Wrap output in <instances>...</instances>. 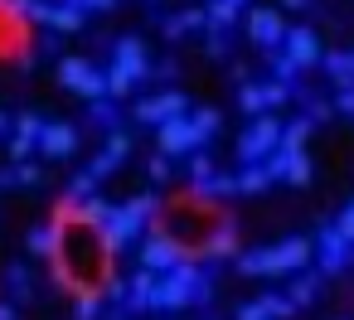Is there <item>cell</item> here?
Here are the masks:
<instances>
[{"label": "cell", "instance_id": "obj_37", "mask_svg": "<svg viewBox=\"0 0 354 320\" xmlns=\"http://www.w3.org/2000/svg\"><path fill=\"white\" fill-rule=\"evenodd\" d=\"M238 320H272V315H267L262 301H248V305H238Z\"/></svg>", "mask_w": 354, "mask_h": 320}, {"label": "cell", "instance_id": "obj_28", "mask_svg": "<svg viewBox=\"0 0 354 320\" xmlns=\"http://www.w3.org/2000/svg\"><path fill=\"white\" fill-rule=\"evenodd\" d=\"M262 305H267L272 320H291V315H296V301H291V296H262Z\"/></svg>", "mask_w": 354, "mask_h": 320}, {"label": "cell", "instance_id": "obj_45", "mask_svg": "<svg viewBox=\"0 0 354 320\" xmlns=\"http://www.w3.org/2000/svg\"><path fill=\"white\" fill-rule=\"evenodd\" d=\"M0 320H15V310H10L6 301H0Z\"/></svg>", "mask_w": 354, "mask_h": 320}, {"label": "cell", "instance_id": "obj_25", "mask_svg": "<svg viewBox=\"0 0 354 320\" xmlns=\"http://www.w3.org/2000/svg\"><path fill=\"white\" fill-rule=\"evenodd\" d=\"M189 175L199 180L194 189H204V185L214 180V156H204V151H194V156H189Z\"/></svg>", "mask_w": 354, "mask_h": 320}, {"label": "cell", "instance_id": "obj_16", "mask_svg": "<svg viewBox=\"0 0 354 320\" xmlns=\"http://www.w3.org/2000/svg\"><path fill=\"white\" fill-rule=\"evenodd\" d=\"M156 276H160V272H146V267H141V272L131 276V296H127V305H131V310H151V291H156Z\"/></svg>", "mask_w": 354, "mask_h": 320}, {"label": "cell", "instance_id": "obj_7", "mask_svg": "<svg viewBox=\"0 0 354 320\" xmlns=\"http://www.w3.org/2000/svg\"><path fill=\"white\" fill-rule=\"evenodd\" d=\"M180 262H189V247L180 238H170L165 228H151V238L141 243V267L146 272H170Z\"/></svg>", "mask_w": 354, "mask_h": 320}, {"label": "cell", "instance_id": "obj_9", "mask_svg": "<svg viewBox=\"0 0 354 320\" xmlns=\"http://www.w3.org/2000/svg\"><path fill=\"white\" fill-rule=\"evenodd\" d=\"M286 25H281V15L272 10V6H257L252 15H248V39L262 49V54H272V49H286Z\"/></svg>", "mask_w": 354, "mask_h": 320}, {"label": "cell", "instance_id": "obj_40", "mask_svg": "<svg viewBox=\"0 0 354 320\" xmlns=\"http://www.w3.org/2000/svg\"><path fill=\"white\" fill-rule=\"evenodd\" d=\"M335 107H339L344 117H354V88H339V97H335Z\"/></svg>", "mask_w": 354, "mask_h": 320}, {"label": "cell", "instance_id": "obj_42", "mask_svg": "<svg viewBox=\"0 0 354 320\" xmlns=\"http://www.w3.org/2000/svg\"><path fill=\"white\" fill-rule=\"evenodd\" d=\"M83 10H117V0H78Z\"/></svg>", "mask_w": 354, "mask_h": 320}, {"label": "cell", "instance_id": "obj_33", "mask_svg": "<svg viewBox=\"0 0 354 320\" xmlns=\"http://www.w3.org/2000/svg\"><path fill=\"white\" fill-rule=\"evenodd\" d=\"M15 180H20V185H30V189H35V185H44V170H39V165H30V160H25V165H15Z\"/></svg>", "mask_w": 354, "mask_h": 320}, {"label": "cell", "instance_id": "obj_34", "mask_svg": "<svg viewBox=\"0 0 354 320\" xmlns=\"http://www.w3.org/2000/svg\"><path fill=\"white\" fill-rule=\"evenodd\" d=\"M30 151H35V141H30V136H15V141H10V160H15V165H25V160H30Z\"/></svg>", "mask_w": 354, "mask_h": 320}, {"label": "cell", "instance_id": "obj_3", "mask_svg": "<svg viewBox=\"0 0 354 320\" xmlns=\"http://www.w3.org/2000/svg\"><path fill=\"white\" fill-rule=\"evenodd\" d=\"M141 78H151V59H146V44H141L136 35H127V39H117V49H112L107 93H112V97H127Z\"/></svg>", "mask_w": 354, "mask_h": 320}, {"label": "cell", "instance_id": "obj_30", "mask_svg": "<svg viewBox=\"0 0 354 320\" xmlns=\"http://www.w3.org/2000/svg\"><path fill=\"white\" fill-rule=\"evenodd\" d=\"M315 291H320V286H315L310 276H296V281H291V301H296V305H310Z\"/></svg>", "mask_w": 354, "mask_h": 320}, {"label": "cell", "instance_id": "obj_44", "mask_svg": "<svg viewBox=\"0 0 354 320\" xmlns=\"http://www.w3.org/2000/svg\"><path fill=\"white\" fill-rule=\"evenodd\" d=\"M281 6H286V10H306V0H281Z\"/></svg>", "mask_w": 354, "mask_h": 320}, {"label": "cell", "instance_id": "obj_20", "mask_svg": "<svg viewBox=\"0 0 354 320\" xmlns=\"http://www.w3.org/2000/svg\"><path fill=\"white\" fill-rule=\"evenodd\" d=\"M325 73L339 83V88H354V54H325Z\"/></svg>", "mask_w": 354, "mask_h": 320}, {"label": "cell", "instance_id": "obj_35", "mask_svg": "<svg viewBox=\"0 0 354 320\" xmlns=\"http://www.w3.org/2000/svg\"><path fill=\"white\" fill-rule=\"evenodd\" d=\"M291 97V83H267V107H281Z\"/></svg>", "mask_w": 354, "mask_h": 320}, {"label": "cell", "instance_id": "obj_19", "mask_svg": "<svg viewBox=\"0 0 354 320\" xmlns=\"http://www.w3.org/2000/svg\"><path fill=\"white\" fill-rule=\"evenodd\" d=\"M272 180H277V175H272L267 165H243V175H238V194H262Z\"/></svg>", "mask_w": 354, "mask_h": 320}, {"label": "cell", "instance_id": "obj_41", "mask_svg": "<svg viewBox=\"0 0 354 320\" xmlns=\"http://www.w3.org/2000/svg\"><path fill=\"white\" fill-rule=\"evenodd\" d=\"M335 223H339V233H344V238H349V243H354V204H349V209H344V214H339V218H335Z\"/></svg>", "mask_w": 354, "mask_h": 320}, {"label": "cell", "instance_id": "obj_10", "mask_svg": "<svg viewBox=\"0 0 354 320\" xmlns=\"http://www.w3.org/2000/svg\"><path fill=\"white\" fill-rule=\"evenodd\" d=\"M131 117H136V122H146V126H165V122H175V117H189V97H185V93L141 97V102L131 107Z\"/></svg>", "mask_w": 354, "mask_h": 320}, {"label": "cell", "instance_id": "obj_24", "mask_svg": "<svg viewBox=\"0 0 354 320\" xmlns=\"http://www.w3.org/2000/svg\"><path fill=\"white\" fill-rule=\"evenodd\" d=\"M93 189H97V175H93V170H78V175L68 180V199H78V204L93 199Z\"/></svg>", "mask_w": 354, "mask_h": 320}, {"label": "cell", "instance_id": "obj_18", "mask_svg": "<svg viewBox=\"0 0 354 320\" xmlns=\"http://www.w3.org/2000/svg\"><path fill=\"white\" fill-rule=\"evenodd\" d=\"M233 252H238V233H233V218H228V223H218V228H214V238H209L204 257H233Z\"/></svg>", "mask_w": 354, "mask_h": 320}, {"label": "cell", "instance_id": "obj_15", "mask_svg": "<svg viewBox=\"0 0 354 320\" xmlns=\"http://www.w3.org/2000/svg\"><path fill=\"white\" fill-rule=\"evenodd\" d=\"M25 247H30L35 257H54V252H59V223L49 218V223H39V228H30V238H25Z\"/></svg>", "mask_w": 354, "mask_h": 320}, {"label": "cell", "instance_id": "obj_13", "mask_svg": "<svg viewBox=\"0 0 354 320\" xmlns=\"http://www.w3.org/2000/svg\"><path fill=\"white\" fill-rule=\"evenodd\" d=\"M39 151H44V160H68V156L78 151L73 122H49V131L39 136Z\"/></svg>", "mask_w": 354, "mask_h": 320}, {"label": "cell", "instance_id": "obj_8", "mask_svg": "<svg viewBox=\"0 0 354 320\" xmlns=\"http://www.w3.org/2000/svg\"><path fill=\"white\" fill-rule=\"evenodd\" d=\"M156 146H160V156H185V160H189V156L204 146V136H199L194 117H175V122L156 126Z\"/></svg>", "mask_w": 354, "mask_h": 320}, {"label": "cell", "instance_id": "obj_47", "mask_svg": "<svg viewBox=\"0 0 354 320\" xmlns=\"http://www.w3.org/2000/svg\"><path fill=\"white\" fill-rule=\"evenodd\" d=\"M233 6H248V0H233Z\"/></svg>", "mask_w": 354, "mask_h": 320}, {"label": "cell", "instance_id": "obj_38", "mask_svg": "<svg viewBox=\"0 0 354 320\" xmlns=\"http://www.w3.org/2000/svg\"><path fill=\"white\" fill-rule=\"evenodd\" d=\"M117 165H122V160H112V156H107V151H102V156H97V160H93V165H88V170H93V175H97V180H102V175H112V170H117Z\"/></svg>", "mask_w": 354, "mask_h": 320}, {"label": "cell", "instance_id": "obj_6", "mask_svg": "<svg viewBox=\"0 0 354 320\" xmlns=\"http://www.w3.org/2000/svg\"><path fill=\"white\" fill-rule=\"evenodd\" d=\"M59 83H64L68 93H78L83 102H102V97H112V93H107V73L93 68L88 59H59Z\"/></svg>", "mask_w": 354, "mask_h": 320}, {"label": "cell", "instance_id": "obj_17", "mask_svg": "<svg viewBox=\"0 0 354 320\" xmlns=\"http://www.w3.org/2000/svg\"><path fill=\"white\" fill-rule=\"evenodd\" d=\"M238 107H243L248 117H267V112H272V107H267V83H243Z\"/></svg>", "mask_w": 354, "mask_h": 320}, {"label": "cell", "instance_id": "obj_21", "mask_svg": "<svg viewBox=\"0 0 354 320\" xmlns=\"http://www.w3.org/2000/svg\"><path fill=\"white\" fill-rule=\"evenodd\" d=\"M112 209H117V204H107V199H97V194H93V199H83V204H78V218H83V223H93V228H102V223L112 218Z\"/></svg>", "mask_w": 354, "mask_h": 320}, {"label": "cell", "instance_id": "obj_46", "mask_svg": "<svg viewBox=\"0 0 354 320\" xmlns=\"http://www.w3.org/2000/svg\"><path fill=\"white\" fill-rule=\"evenodd\" d=\"M6 126H10V117H6V112H0V136H6Z\"/></svg>", "mask_w": 354, "mask_h": 320}, {"label": "cell", "instance_id": "obj_4", "mask_svg": "<svg viewBox=\"0 0 354 320\" xmlns=\"http://www.w3.org/2000/svg\"><path fill=\"white\" fill-rule=\"evenodd\" d=\"M281 136H286V126L267 112V117H252V126L238 136V160L243 165H267V156H277L281 151Z\"/></svg>", "mask_w": 354, "mask_h": 320}, {"label": "cell", "instance_id": "obj_32", "mask_svg": "<svg viewBox=\"0 0 354 320\" xmlns=\"http://www.w3.org/2000/svg\"><path fill=\"white\" fill-rule=\"evenodd\" d=\"M97 301H102V291H83L78 296V320H97Z\"/></svg>", "mask_w": 354, "mask_h": 320}, {"label": "cell", "instance_id": "obj_36", "mask_svg": "<svg viewBox=\"0 0 354 320\" xmlns=\"http://www.w3.org/2000/svg\"><path fill=\"white\" fill-rule=\"evenodd\" d=\"M146 175H151L156 185H160V180H170V156H156V160L146 165Z\"/></svg>", "mask_w": 354, "mask_h": 320}, {"label": "cell", "instance_id": "obj_5", "mask_svg": "<svg viewBox=\"0 0 354 320\" xmlns=\"http://www.w3.org/2000/svg\"><path fill=\"white\" fill-rule=\"evenodd\" d=\"M10 10L20 20H39L59 35H78L83 30V6L78 0H68V6H54V0H10Z\"/></svg>", "mask_w": 354, "mask_h": 320}, {"label": "cell", "instance_id": "obj_26", "mask_svg": "<svg viewBox=\"0 0 354 320\" xmlns=\"http://www.w3.org/2000/svg\"><path fill=\"white\" fill-rule=\"evenodd\" d=\"M209 20H214V30H228V25L238 20V6H233V0H214V6H209Z\"/></svg>", "mask_w": 354, "mask_h": 320}, {"label": "cell", "instance_id": "obj_2", "mask_svg": "<svg viewBox=\"0 0 354 320\" xmlns=\"http://www.w3.org/2000/svg\"><path fill=\"white\" fill-rule=\"evenodd\" d=\"M146 218H160V199H156V194H136V199H127V204H117V209H112V218L102 223V238H107L112 257H117V252H127V247H131V238H141Z\"/></svg>", "mask_w": 354, "mask_h": 320}, {"label": "cell", "instance_id": "obj_12", "mask_svg": "<svg viewBox=\"0 0 354 320\" xmlns=\"http://www.w3.org/2000/svg\"><path fill=\"white\" fill-rule=\"evenodd\" d=\"M267 170L277 175V180H286V185H310V160H306V151H277V156H267Z\"/></svg>", "mask_w": 354, "mask_h": 320}, {"label": "cell", "instance_id": "obj_39", "mask_svg": "<svg viewBox=\"0 0 354 320\" xmlns=\"http://www.w3.org/2000/svg\"><path fill=\"white\" fill-rule=\"evenodd\" d=\"M93 117H97L102 126H112V122H117V112H112V102H107V97H102V102H93Z\"/></svg>", "mask_w": 354, "mask_h": 320}, {"label": "cell", "instance_id": "obj_14", "mask_svg": "<svg viewBox=\"0 0 354 320\" xmlns=\"http://www.w3.org/2000/svg\"><path fill=\"white\" fill-rule=\"evenodd\" d=\"M286 54L296 59V68H310V64H325V49H320V39H315V30H291L286 35Z\"/></svg>", "mask_w": 354, "mask_h": 320}, {"label": "cell", "instance_id": "obj_29", "mask_svg": "<svg viewBox=\"0 0 354 320\" xmlns=\"http://www.w3.org/2000/svg\"><path fill=\"white\" fill-rule=\"evenodd\" d=\"M189 117H194V126H199V136H204V141H209V136L218 131V122H223L214 107H199V112H189Z\"/></svg>", "mask_w": 354, "mask_h": 320}, {"label": "cell", "instance_id": "obj_23", "mask_svg": "<svg viewBox=\"0 0 354 320\" xmlns=\"http://www.w3.org/2000/svg\"><path fill=\"white\" fill-rule=\"evenodd\" d=\"M44 131H49V122H44V117H35V112H20V117H15V136H30V141H39Z\"/></svg>", "mask_w": 354, "mask_h": 320}, {"label": "cell", "instance_id": "obj_31", "mask_svg": "<svg viewBox=\"0 0 354 320\" xmlns=\"http://www.w3.org/2000/svg\"><path fill=\"white\" fill-rule=\"evenodd\" d=\"M102 151H107V156H112V160H122V156H127V151H131V136H127V131H112V136H107V146H102Z\"/></svg>", "mask_w": 354, "mask_h": 320}, {"label": "cell", "instance_id": "obj_22", "mask_svg": "<svg viewBox=\"0 0 354 320\" xmlns=\"http://www.w3.org/2000/svg\"><path fill=\"white\" fill-rule=\"evenodd\" d=\"M267 64H272L277 83H296V73H301V68H296V59H291L286 49H272V54H267Z\"/></svg>", "mask_w": 354, "mask_h": 320}, {"label": "cell", "instance_id": "obj_1", "mask_svg": "<svg viewBox=\"0 0 354 320\" xmlns=\"http://www.w3.org/2000/svg\"><path fill=\"white\" fill-rule=\"evenodd\" d=\"M315 257V238H281V243H272V247H262V252H243L238 257V272L243 276H286V272H301L306 262Z\"/></svg>", "mask_w": 354, "mask_h": 320}, {"label": "cell", "instance_id": "obj_11", "mask_svg": "<svg viewBox=\"0 0 354 320\" xmlns=\"http://www.w3.org/2000/svg\"><path fill=\"white\" fill-rule=\"evenodd\" d=\"M315 252H320V262H325V272H339L349 257H354V243L339 233V223H325L320 233H315Z\"/></svg>", "mask_w": 354, "mask_h": 320}, {"label": "cell", "instance_id": "obj_27", "mask_svg": "<svg viewBox=\"0 0 354 320\" xmlns=\"http://www.w3.org/2000/svg\"><path fill=\"white\" fill-rule=\"evenodd\" d=\"M306 141H310V122H291V126H286V136H281V146H286V151H306Z\"/></svg>", "mask_w": 354, "mask_h": 320}, {"label": "cell", "instance_id": "obj_43", "mask_svg": "<svg viewBox=\"0 0 354 320\" xmlns=\"http://www.w3.org/2000/svg\"><path fill=\"white\" fill-rule=\"evenodd\" d=\"M6 276H10V286H15V291H25V267H10Z\"/></svg>", "mask_w": 354, "mask_h": 320}]
</instances>
